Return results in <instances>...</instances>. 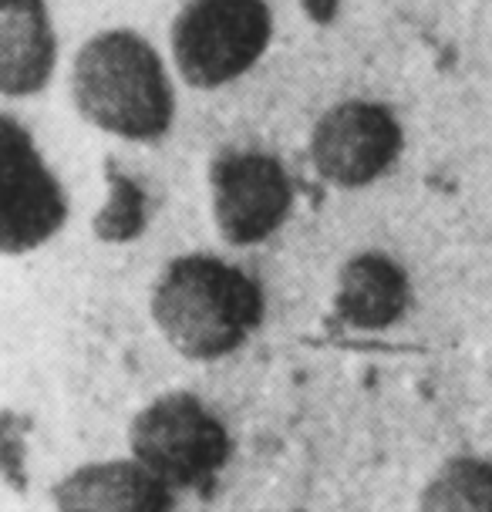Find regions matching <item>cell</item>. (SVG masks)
<instances>
[{
    "label": "cell",
    "mask_w": 492,
    "mask_h": 512,
    "mask_svg": "<svg viewBox=\"0 0 492 512\" xmlns=\"http://www.w3.org/2000/svg\"><path fill=\"white\" fill-rule=\"evenodd\" d=\"M149 307L166 344L189 361L230 358L260 331L267 314L260 283L213 253H186L166 263Z\"/></svg>",
    "instance_id": "cell-1"
},
{
    "label": "cell",
    "mask_w": 492,
    "mask_h": 512,
    "mask_svg": "<svg viewBox=\"0 0 492 512\" xmlns=\"http://www.w3.org/2000/svg\"><path fill=\"white\" fill-rule=\"evenodd\" d=\"M71 98L88 125L125 142H159L176 118L162 54L129 27L98 31L71 64Z\"/></svg>",
    "instance_id": "cell-2"
},
{
    "label": "cell",
    "mask_w": 492,
    "mask_h": 512,
    "mask_svg": "<svg viewBox=\"0 0 492 512\" xmlns=\"http://www.w3.org/2000/svg\"><path fill=\"white\" fill-rule=\"evenodd\" d=\"M273 41L267 0H189L169 31L172 64L196 91H216L257 68Z\"/></svg>",
    "instance_id": "cell-3"
},
{
    "label": "cell",
    "mask_w": 492,
    "mask_h": 512,
    "mask_svg": "<svg viewBox=\"0 0 492 512\" xmlns=\"http://www.w3.org/2000/svg\"><path fill=\"white\" fill-rule=\"evenodd\" d=\"M129 452L169 489H206L230 462L233 438L203 398L172 391L132 418Z\"/></svg>",
    "instance_id": "cell-4"
},
{
    "label": "cell",
    "mask_w": 492,
    "mask_h": 512,
    "mask_svg": "<svg viewBox=\"0 0 492 512\" xmlns=\"http://www.w3.org/2000/svg\"><path fill=\"white\" fill-rule=\"evenodd\" d=\"M68 223V192L38 142L14 115H0V256L41 250Z\"/></svg>",
    "instance_id": "cell-5"
},
{
    "label": "cell",
    "mask_w": 492,
    "mask_h": 512,
    "mask_svg": "<svg viewBox=\"0 0 492 512\" xmlns=\"http://www.w3.org/2000/svg\"><path fill=\"white\" fill-rule=\"evenodd\" d=\"M213 223L230 246H260L284 230L294 179L284 162L257 149H226L209 166Z\"/></svg>",
    "instance_id": "cell-6"
},
{
    "label": "cell",
    "mask_w": 492,
    "mask_h": 512,
    "mask_svg": "<svg viewBox=\"0 0 492 512\" xmlns=\"http://www.w3.org/2000/svg\"><path fill=\"white\" fill-rule=\"evenodd\" d=\"M402 149L405 132L398 115L368 98L331 105L311 132V162L317 176L337 189H364L388 176Z\"/></svg>",
    "instance_id": "cell-7"
},
{
    "label": "cell",
    "mask_w": 492,
    "mask_h": 512,
    "mask_svg": "<svg viewBox=\"0 0 492 512\" xmlns=\"http://www.w3.org/2000/svg\"><path fill=\"white\" fill-rule=\"evenodd\" d=\"M58 512H169L172 489L135 459L88 462L51 492Z\"/></svg>",
    "instance_id": "cell-8"
},
{
    "label": "cell",
    "mask_w": 492,
    "mask_h": 512,
    "mask_svg": "<svg viewBox=\"0 0 492 512\" xmlns=\"http://www.w3.org/2000/svg\"><path fill=\"white\" fill-rule=\"evenodd\" d=\"M58 68L48 0H0V95L31 98L51 85Z\"/></svg>",
    "instance_id": "cell-9"
},
{
    "label": "cell",
    "mask_w": 492,
    "mask_h": 512,
    "mask_svg": "<svg viewBox=\"0 0 492 512\" xmlns=\"http://www.w3.org/2000/svg\"><path fill=\"white\" fill-rule=\"evenodd\" d=\"M412 307V280L388 253H358L341 267L334 317L351 331H388Z\"/></svg>",
    "instance_id": "cell-10"
},
{
    "label": "cell",
    "mask_w": 492,
    "mask_h": 512,
    "mask_svg": "<svg viewBox=\"0 0 492 512\" xmlns=\"http://www.w3.org/2000/svg\"><path fill=\"white\" fill-rule=\"evenodd\" d=\"M418 512H492V462L455 455L428 479Z\"/></svg>",
    "instance_id": "cell-11"
},
{
    "label": "cell",
    "mask_w": 492,
    "mask_h": 512,
    "mask_svg": "<svg viewBox=\"0 0 492 512\" xmlns=\"http://www.w3.org/2000/svg\"><path fill=\"white\" fill-rule=\"evenodd\" d=\"M24 425H17L14 415H0V479L7 486H14L21 492L27 486V472H24Z\"/></svg>",
    "instance_id": "cell-12"
}]
</instances>
